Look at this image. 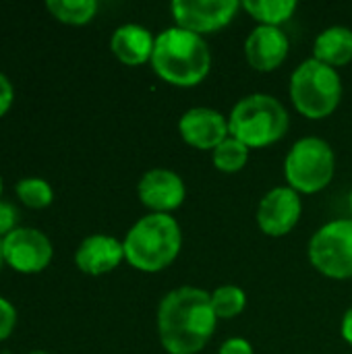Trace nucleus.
Wrapping results in <instances>:
<instances>
[{
    "mask_svg": "<svg viewBox=\"0 0 352 354\" xmlns=\"http://www.w3.org/2000/svg\"><path fill=\"white\" fill-rule=\"evenodd\" d=\"M212 297L193 286L168 292L158 309V334L164 351L170 354H197L216 330Z\"/></svg>",
    "mask_w": 352,
    "mask_h": 354,
    "instance_id": "f257e3e1",
    "label": "nucleus"
},
{
    "mask_svg": "<svg viewBox=\"0 0 352 354\" xmlns=\"http://www.w3.org/2000/svg\"><path fill=\"white\" fill-rule=\"evenodd\" d=\"M151 66L164 81L176 87H193L207 77L212 54L201 35L168 27L156 37Z\"/></svg>",
    "mask_w": 352,
    "mask_h": 354,
    "instance_id": "f03ea898",
    "label": "nucleus"
},
{
    "mask_svg": "<svg viewBox=\"0 0 352 354\" xmlns=\"http://www.w3.org/2000/svg\"><path fill=\"white\" fill-rule=\"evenodd\" d=\"M180 245V226L168 214H149L141 218L122 241L124 259L135 270L147 274L168 268L176 259Z\"/></svg>",
    "mask_w": 352,
    "mask_h": 354,
    "instance_id": "7ed1b4c3",
    "label": "nucleus"
},
{
    "mask_svg": "<svg viewBox=\"0 0 352 354\" xmlns=\"http://www.w3.org/2000/svg\"><path fill=\"white\" fill-rule=\"evenodd\" d=\"M230 137L251 147H266L276 143L288 131V112L268 93H251L243 97L228 118Z\"/></svg>",
    "mask_w": 352,
    "mask_h": 354,
    "instance_id": "20e7f679",
    "label": "nucleus"
},
{
    "mask_svg": "<svg viewBox=\"0 0 352 354\" xmlns=\"http://www.w3.org/2000/svg\"><path fill=\"white\" fill-rule=\"evenodd\" d=\"M290 97L295 108L307 118L330 116L342 97V81L336 68L309 58L290 77Z\"/></svg>",
    "mask_w": 352,
    "mask_h": 354,
    "instance_id": "39448f33",
    "label": "nucleus"
},
{
    "mask_svg": "<svg viewBox=\"0 0 352 354\" xmlns=\"http://www.w3.org/2000/svg\"><path fill=\"white\" fill-rule=\"evenodd\" d=\"M336 170L334 149L319 137L297 141L284 162V174L297 193H317L330 185Z\"/></svg>",
    "mask_w": 352,
    "mask_h": 354,
    "instance_id": "423d86ee",
    "label": "nucleus"
},
{
    "mask_svg": "<svg viewBox=\"0 0 352 354\" xmlns=\"http://www.w3.org/2000/svg\"><path fill=\"white\" fill-rule=\"evenodd\" d=\"M309 259L328 278H352V220H334L322 226L309 243Z\"/></svg>",
    "mask_w": 352,
    "mask_h": 354,
    "instance_id": "0eeeda50",
    "label": "nucleus"
},
{
    "mask_svg": "<svg viewBox=\"0 0 352 354\" xmlns=\"http://www.w3.org/2000/svg\"><path fill=\"white\" fill-rule=\"evenodd\" d=\"M4 261L19 274L44 272L54 255L50 239L37 228H15L2 239Z\"/></svg>",
    "mask_w": 352,
    "mask_h": 354,
    "instance_id": "6e6552de",
    "label": "nucleus"
},
{
    "mask_svg": "<svg viewBox=\"0 0 352 354\" xmlns=\"http://www.w3.org/2000/svg\"><path fill=\"white\" fill-rule=\"evenodd\" d=\"M176 27L193 33H210L226 27L237 10L239 2L234 0H176L170 6Z\"/></svg>",
    "mask_w": 352,
    "mask_h": 354,
    "instance_id": "1a4fd4ad",
    "label": "nucleus"
},
{
    "mask_svg": "<svg viewBox=\"0 0 352 354\" xmlns=\"http://www.w3.org/2000/svg\"><path fill=\"white\" fill-rule=\"evenodd\" d=\"M301 212L303 205L299 193L290 187H276L261 199L257 224L268 236H284L299 224Z\"/></svg>",
    "mask_w": 352,
    "mask_h": 354,
    "instance_id": "9d476101",
    "label": "nucleus"
},
{
    "mask_svg": "<svg viewBox=\"0 0 352 354\" xmlns=\"http://www.w3.org/2000/svg\"><path fill=\"white\" fill-rule=\"evenodd\" d=\"M137 195L141 203L154 214H168L183 205L187 189L176 172L166 168H154L141 176L137 185Z\"/></svg>",
    "mask_w": 352,
    "mask_h": 354,
    "instance_id": "9b49d317",
    "label": "nucleus"
},
{
    "mask_svg": "<svg viewBox=\"0 0 352 354\" xmlns=\"http://www.w3.org/2000/svg\"><path fill=\"white\" fill-rule=\"evenodd\" d=\"M178 133L185 143L197 149H216L228 135V120L212 108H191L178 120Z\"/></svg>",
    "mask_w": 352,
    "mask_h": 354,
    "instance_id": "f8f14e48",
    "label": "nucleus"
},
{
    "mask_svg": "<svg viewBox=\"0 0 352 354\" xmlns=\"http://www.w3.org/2000/svg\"><path fill=\"white\" fill-rule=\"evenodd\" d=\"M288 54V37L280 27L259 25L245 39V58L255 71L278 68Z\"/></svg>",
    "mask_w": 352,
    "mask_h": 354,
    "instance_id": "ddd939ff",
    "label": "nucleus"
},
{
    "mask_svg": "<svg viewBox=\"0 0 352 354\" xmlns=\"http://www.w3.org/2000/svg\"><path fill=\"white\" fill-rule=\"evenodd\" d=\"M124 259V247L118 239L108 234H91L81 241L75 263L83 274L102 276L112 272Z\"/></svg>",
    "mask_w": 352,
    "mask_h": 354,
    "instance_id": "4468645a",
    "label": "nucleus"
},
{
    "mask_svg": "<svg viewBox=\"0 0 352 354\" xmlns=\"http://www.w3.org/2000/svg\"><path fill=\"white\" fill-rule=\"evenodd\" d=\"M154 44H156V37L149 33V29L135 25V23H127V25H120L112 33L110 50L122 64L139 66L151 60Z\"/></svg>",
    "mask_w": 352,
    "mask_h": 354,
    "instance_id": "2eb2a0df",
    "label": "nucleus"
},
{
    "mask_svg": "<svg viewBox=\"0 0 352 354\" xmlns=\"http://www.w3.org/2000/svg\"><path fill=\"white\" fill-rule=\"evenodd\" d=\"M313 58L328 66H342L352 60V29L334 25L324 29L313 46Z\"/></svg>",
    "mask_w": 352,
    "mask_h": 354,
    "instance_id": "dca6fc26",
    "label": "nucleus"
},
{
    "mask_svg": "<svg viewBox=\"0 0 352 354\" xmlns=\"http://www.w3.org/2000/svg\"><path fill=\"white\" fill-rule=\"evenodd\" d=\"M243 6L255 21H259V25L268 27H278L297 10L295 0H247Z\"/></svg>",
    "mask_w": 352,
    "mask_h": 354,
    "instance_id": "f3484780",
    "label": "nucleus"
},
{
    "mask_svg": "<svg viewBox=\"0 0 352 354\" xmlns=\"http://www.w3.org/2000/svg\"><path fill=\"white\" fill-rule=\"evenodd\" d=\"M46 8L52 12L54 19L66 25H85L98 12L95 0H48Z\"/></svg>",
    "mask_w": 352,
    "mask_h": 354,
    "instance_id": "a211bd4d",
    "label": "nucleus"
},
{
    "mask_svg": "<svg viewBox=\"0 0 352 354\" xmlns=\"http://www.w3.org/2000/svg\"><path fill=\"white\" fill-rule=\"evenodd\" d=\"M247 160H249V147L234 137H226L214 149V166L228 174L243 170Z\"/></svg>",
    "mask_w": 352,
    "mask_h": 354,
    "instance_id": "6ab92c4d",
    "label": "nucleus"
},
{
    "mask_svg": "<svg viewBox=\"0 0 352 354\" xmlns=\"http://www.w3.org/2000/svg\"><path fill=\"white\" fill-rule=\"evenodd\" d=\"M210 297H212V307L218 319H232L241 315L247 305V295L239 286H232V284L216 288Z\"/></svg>",
    "mask_w": 352,
    "mask_h": 354,
    "instance_id": "aec40b11",
    "label": "nucleus"
},
{
    "mask_svg": "<svg viewBox=\"0 0 352 354\" xmlns=\"http://www.w3.org/2000/svg\"><path fill=\"white\" fill-rule=\"evenodd\" d=\"M15 191H17V197L21 199V203H25L31 209H44L54 199V191H52L50 183L39 176L21 178L17 183Z\"/></svg>",
    "mask_w": 352,
    "mask_h": 354,
    "instance_id": "412c9836",
    "label": "nucleus"
},
{
    "mask_svg": "<svg viewBox=\"0 0 352 354\" xmlns=\"http://www.w3.org/2000/svg\"><path fill=\"white\" fill-rule=\"evenodd\" d=\"M17 326V309L10 305V301L0 297V342L6 340Z\"/></svg>",
    "mask_w": 352,
    "mask_h": 354,
    "instance_id": "4be33fe9",
    "label": "nucleus"
},
{
    "mask_svg": "<svg viewBox=\"0 0 352 354\" xmlns=\"http://www.w3.org/2000/svg\"><path fill=\"white\" fill-rule=\"evenodd\" d=\"M17 222H19L17 207L12 203L0 201V241L17 228Z\"/></svg>",
    "mask_w": 352,
    "mask_h": 354,
    "instance_id": "5701e85b",
    "label": "nucleus"
},
{
    "mask_svg": "<svg viewBox=\"0 0 352 354\" xmlns=\"http://www.w3.org/2000/svg\"><path fill=\"white\" fill-rule=\"evenodd\" d=\"M12 100H15L12 83L4 73H0V116H4L8 112V108L12 106Z\"/></svg>",
    "mask_w": 352,
    "mask_h": 354,
    "instance_id": "b1692460",
    "label": "nucleus"
},
{
    "mask_svg": "<svg viewBox=\"0 0 352 354\" xmlns=\"http://www.w3.org/2000/svg\"><path fill=\"white\" fill-rule=\"evenodd\" d=\"M220 354H253V346L245 338H230L220 346Z\"/></svg>",
    "mask_w": 352,
    "mask_h": 354,
    "instance_id": "393cba45",
    "label": "nucleus"
},
{
    "mask_svg": "<svg viewBox=\"0 0 352 354\" xmlns=\"http://www.w3.org/2000/svg\"><path fill=\"white\" fill-rule=\"evenodd\" d=\"M342 338L352 346V307L344 313V319H342Z\"/></svg>",
    "mask_w": 352,
    "mask_h": 354,
    "instance_id": "a878e982",
    "label": "nucleus"
},
{
    "mask_svg": "<svg viewBox=\"0 0 352 354\" xmlns=\"http://www.w3.org/2000/svg\"><path fill=\"white\" fill-rule=\"evenodd\" d=\"M2 261H4V255H2V241H0V268H2Z\"/></svg>",
    "mask_w": 352,
    "mask_h": 354,
    "instance_id": "bb28decb",
    "label": "nucleus"
},
{
    "mask_svg": "<svg viewBox=\"0 0 352 354\" xmlns=\"http://www.w3.org/2000/svg\"><path fill=\"white\" fill-rule=\"evenodd\" d=\"M29 354H48V353H44V351H33V353H29Z\"/></svg>",
    "mask_w": 352,
    "mask_h": 354,
    "instance_id": "cd10ccee",
    "label": "nucleus"
},
{
    "mask_svg": "<svg viewBox=\"0 0 352 354\" xmlns=\"http://www.w3.org/2000/svg\"><path fill=\"white\" fill-rule=\"evenodd\" d=\"M0 195H2V176H0Z\"/></svg>",
    "mask_w": 352,
    "mask_h": 354,
    "instance_id": "c85d7f7f",
    "label": "nucleus"
},
{
    "mask_svg": "<svg viewBox=\"0 0 352 354\" xmlns=\"http://www.w3.org/2000/svg\"><path fill=\"white\" fill-rule=\"evenodd\" d=\"M351 212H352V191H351Z\"/></svg>",
    "mask_w": 352,
    "mask_h": 354,
    "instance_id": "c756f323",
    "label": "nucleus"
}]
</instances>
